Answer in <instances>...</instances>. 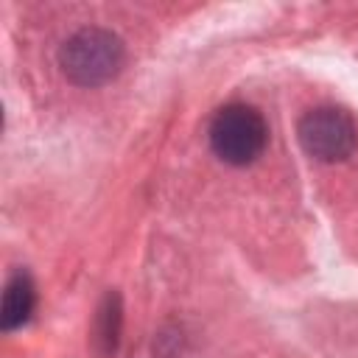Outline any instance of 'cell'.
<instances>
[{"label":"cell","mask_w":358,"mask_h":358,"mask_svg":"<svg viewBox=\"0 0 358 358\" xmlns=\"http://www.w3.org/2000/svg\"><path fill=\"white\" fill-rule=\"evenodd\" d=\"M34 305H36V291H34L31 277L25 271H17L14 277H8L6 291H3V313H0L3 330H14L25 324L34 313Z\"/></svg>","instance_id":"obj_4"},{"label":"cell","mask_w":358,"mask_h":358,"mask_svg":"<svg viewBox=\"0 0 358 358\" xmlns=\"http://www.w3.org/2000/svg\"><path fill=\"white\" fill-rule=\"evenodd\" d=\"M299 143L319 162H341L358 145V129L344 109L319 106L302 115L299 120Z\"/></svg>","instance_id":"obj_3"},{"label":"cell","mask_w":358,"mask_h":358,"mask_svg":"<svg viewBox=\"0 0 358 358\" xmlns=\"http://www.w3.org/2000/svg\"><path fill=\"white\" fill-rule=\"evenodd\" d=\"M268 143L263 115L249 103H229L215 112L210 123V145L229 165L255 162Z\"/></svg>","instance_id":"obj_2"},{"label":"cell","mask_w":358,"mask_h":358,"mask_svg":"<svg viewBox=\"0 0 358 358\" xmlns=\"http://www.w3.org/2000/svg\"><path fill=\"white\" fill-rule=\"evenodd\" d=\"M117 336H120V299L109 294L98 313V341L103 344V352H115Z\"/></svg>","instance_id":"obj_5"},{"label":"cell","mask_w":358,"mask_h":358,"mask_svg":"<svg viewBox=\"0 0 358 358\" xmlns=\"http://www.w3.org/2000/svg\"><path fill=\"white\" fill-rule=\"evenodd\" d=\"M59 64L64 76L78 87H101L112 81L123 67V42L103 28H81L62 50Z\"/></svg>","instance_id":"obj_1"}]
</instances>
